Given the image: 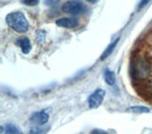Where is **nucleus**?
Instances as JSON below:
<instances>
[{"instance_id": "ddd939ff", "label": "nucleus", "mask_w": 152, "mask_h": 134, "mask_svg": "<svg viewBox=\"0 0 152 134\" xmlns=\"http://www.w3.org/2000/svg\"><path fill=\"white\" fill-rule=\"evenodd\" d=\"M23 3L28 6H35L39 3V0H23Z\"/></svg>"}, {"instance_id": "39448f33", "label": "nucleus", "mask_w": 152, "mask_h": 134, "mask_svg": "<svg viewBox=\"0 0 152 134\" xmlns=\"http://www.w3.org/2000/svg\"><path fill=\"white\" fill-rule=\"evenodd\" d=\"M49 119H50L49 113L45 111H41L33 113L30 118V122L32 125H34L36 127H41L43 125H45V124H47L48 121H49Z\"/></svg>"}, {"instance_id": "1a4fd4ad", "label": "nucleus", "mask_w": 152, "mask_h": 134, "mask_svg": "<svg viewBox=\"0 0 152 134\" xmlns=\"http://www.w3.org/2000/svg\"><path fill=\"white\" fill-rule=\"evenodd\" d=\"M104 78L106 83L109 86H114L116 83V77H115V73L111 71L110 70L106 69L104 71Z\"/></svg>"}, {"instance_id": "dca6fc26", "label": "nucleus", "mask_w": 152, "mask_h": 134, "mask_svg": "<svg viewBox=\"0 0 152 134\" xmlns=\"http://www.w3.org/2000/svg\"><path fill=\"white\" fill-rule=\"evenodd\" d=\"M150 1V0H142L141 1V3H140V5H139V9H141V8H142V7H145V5L148 3Z\"/></svg>"}, {"instance_id": "f3484780", "label": "nucleus", "mask_w": 152, "mask_h": 134, "mask_svg": "<svg viewBox=\"0 0 152 134\" xmlns=\"http://www.w3.org/2000/svg\"><path fill=\"white\" fill-rule=\"evenodd\" d=\"M88 2H89V3H92V4H94V3H96L98 0H87Z\"/></svg>"}, {"instance_id": "7ed1b4c3", "label": "nucleus", "mask_w": 152, "mask_h": 134, "mask_svg": "<svg viewBox=\"0 0 152 134\" xmlns=\"http://www.w3.org/2000/svg\"><path fill=\"white\" fill-rule=\"evenodd\" d=\"M62 10L66 13L78 15L86 12V5L80 0H70L62 6Z\"/></svg>"}, {"instance_id": "2eb2a0df", "label": "nucleus", "mask_w": 152, "mask_h": 134, "mask_svg": "<svg viewBox=\"0 0 152 134\" xmlns=\"http://www.w3.org/2000/svg\"><path fill=\"white\" fill-rule=\"evenodd\" d=\"M59 0H45V4L48 6H52V5H55L56 3H58Z\"/></svg>"}, {"instance_id": "f8f14e48", "label": "nucleus", "mask_w": 152, "mask_h": 134, "mask_svg": "<svg viewBox=\"0 0 152 134\" xmlns=\"http://www.w3.org/2000/svg\"><path fill=\"white\" fill-rule=\"evenodd\" d=\"M47 132H48V130H46V128H41L39 127H37L36 128L31 130L28 132V134H46Z\"/></svg>"}, {"instance_id": "f03ea898", "label": "nucleus", "mask_w": 152, "mask_h": 134, "mask_svg": "<svg viewBox=\"0 0 152 134\" xmlns=\"http://www.w3.org/2000/svg\"><path fill=\"white\" fill-rule=\"evenodd\" d=\"M6 21L10 28H12L13 31L19 33L26 32L28 29V22L26 16L22 12H15L9 13L7 15Z\"/></svg>"}, {"instance_id": "9b49d317", "label": "nucleus", "mask_w": 152, "mask_h": 134, "mask_svg": "<svg viewBox=\"0 0 152 134\" xmlns=\"http://www.w3.org/2000/svg\"><path fill=\"white\" fill-rule=\"evenodd\" d=\"M127 111H131L134 113H148L149 109L142 106H135V107H130L129 108H127Z\"/></svg>"}, {"instance_id": "6e6552de", "label": "nucleus", "mask_w": 152, "mask_h": 134, "mask_svg": "<svg viewBox=\"0 0 152 134\" xmlns=\"http://www.w3.org/2000/svg\"><path fill=\"white\" fill-rule=\"evenodd\" d=\"M16 44L20 47V49L22 51L23 53H28L31 49V42L30 40L28 39L27 37H21V38H19V39L16 41Z\"/></svg>"}, {"instance_id": "423d86ee", "label": "nucleus", "mask_w": 152, "mask_h": 134, "mask_svg": "<svg viewBox=\"0 0 152 134\" xmlns=\"http://www.w3.org/2000/svg\"><path fill=\"white\" fill-rule=\"evenodd\" d=\"M56 25L62 27V28H66V29H71L77 26L78 21L77 19L71 18V17H66V18H60L58 20H56Z\"/></svg>"}, {"instance_id": "4468645a", "label": "nucleus", "mask_w": 152, "mask_h": 134, "mask_svg": "<svg viewBox=\"0 0 152 134\" xmlns=\"http://www.w3.org/2000/svg\"><path fill=\"white\" fill-rule=\"evenodd\" d=\"M90 134H108V132L104 131L103 130H98V128H96V130H93Z\"/></svg>"}, {"instance_id": "20e7f679", "label": "nucleus", "mask_w": 152, "mask_h": 134, "mask_svg": "<svg viewBox=\"0 0 152 134\" xmlns=\"http://www.w3.org/2000/svg\"><path fill=\"white\" fill-rule=\"evenodd\" d=\"M104 95H106V92L102 89H98L95 92L89 95L88 99V107L90 108H97L101 106V104L104 101Z\"/></svg>"}, {"instance_id": "9d476101", "label": "nucleus", "mask_w": 152, "mask_h": 134, "mask_svg": "<svg viewBox=\"0 0 152 134\" xmlns=\"http://www.w3.org/2000/svg\"><path fill=\"white\" fill-rule=\"evenodd\" d=\"M118 41H119V38H117V39H116L115 41L112 42L111 44L107 48V50L104 51V53H103V55H102V59L107 58V56H109V55H110V54L112 53V51H113L114 49H115V47H116V45H117Z\"/></svg>"}, {"instance_id": "f257e3e1", "label": "nucleus", "mask_w": 152, "mask_h": 134, "mask_svg": "<svg viewBox=\"0 0 152 134\" xmlns=\"http://www.w3.org/2000/svg\"><path fill=\"white\" fill-rule=\"evenodd\" d=\"M129 73L136 84L147 82L152 74V61L148 55H135L131 60Z\"/></svg>"}, {"instance_id": "0eeeda50", "label": "nucleus", "mask_w": 152, "mask_h": 134, "mask_svg": "<svg viewBox=\"0 0 152 134\" xmlns=\"http://www.w3.org/2000/svg\"><path fill=\"white\" fill-rule=\"evenodd\" d=\"M1 134H22L20 127L14 124H7L1 127Z\"/></svg>"}]
</instances>
